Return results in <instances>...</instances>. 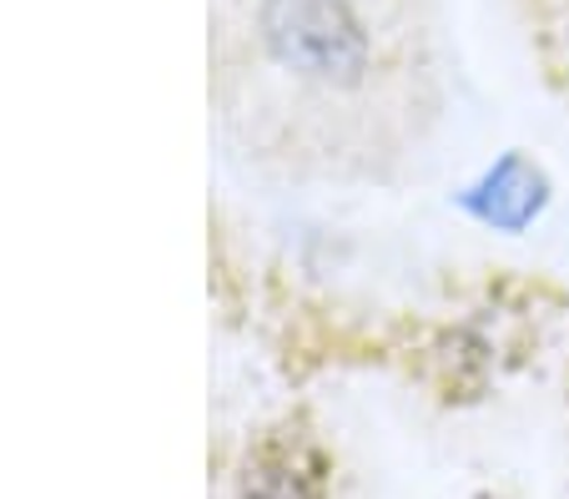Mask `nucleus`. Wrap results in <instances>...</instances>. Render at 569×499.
Instances as JSON below:
<instances>
[{
  "label": "nucleus",
  "instance_id": "f257e3e1",
  "mask_svg": "<svg viewBox=\"0 0 569 499\" xmlns=\"http://www.w3.org/2000/svg\"><path fill=\"white\" fill-rule=\"evenodd\" d=\"M262 31L282 61L322 81H358L368 61L363 26L343 0H268Z\"/></svg>",
  "mask_w": 569,
  "mask_h": 499
},
{
  "label": "nucleus",
  "instance_id": "f03ea898",
  "mask_svg": "<svg viewBox=\"0 0 569 499\" xmlns=\"http://www.w3.org/2000/svg\"><path fill=\"white\" fill-rule=\"evenodd\" d=\"M248 499H318V475L298 455H278L248 479Z\"/></svg>",
  "mask_w": 569,
  "mask_h": 499
}]
</instances>
